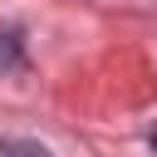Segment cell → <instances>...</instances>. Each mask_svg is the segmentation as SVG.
<instances>
[{
  "mask_svg": "<svg viewBox=\"0 0 157 157\" xmlns=\"http://www.w3.org/2000/svg\"><path fill=\"white\" fill-rule=\"evenodd\" d=\"M5 69H20V39L15 34H0V74Z\"/></svg>",
  "mask_w": 157,
  "mask_h": 157,
  "instance_id": "cell-2",
  "label": "cell"
},
{
  "mask_svg": "<svg viewBox=\"0 0 157 157\" xmlns=\"http://www.w3.org/2000/svg\"><path fill=\"white\" fill-rule=\"evenodd\" d=\"M0 152H5V157H49L39 142H25V137H5V142H0Z\"/></svg>",
  "mask_w": 157,
  "mask_h": 157,
  "instance_id": "cell-1",
  "label": "cell"
}]
</instances>
